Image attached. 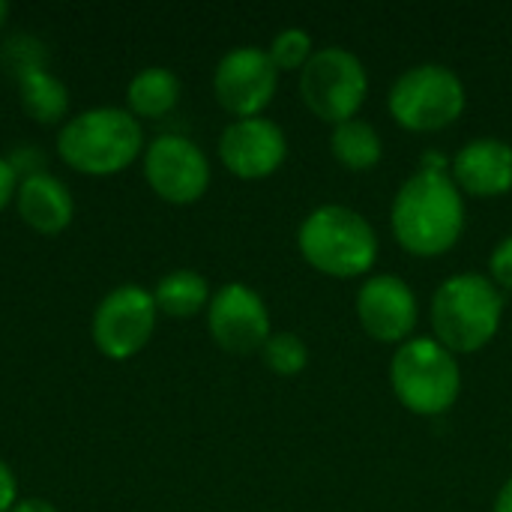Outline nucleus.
<instances>
[{"instance_id":"423d86ee","label":"nucleus","mask_w":512,"mask_h":512,"mask_svg":"<svg viewBox=\"0 0 512 512\" xmlns=\"http://www.w3.org/2000/svg\"><path fill=\"white\" fill-rule=\"evenodd\" d=\"M465 105V84L444 63H417L405 69L387 93L393 120L408 132L447 129L462 117Z\"/></svg>"},{"instance_id":"2eb2a0df","label":"nucleus","mask_w":512,"mask_h":512,"mask_svg":"<svg viewBox=\"0 0 512 512\" xmlns=\"http://www.w3.org/2000/svg\"><path fill=\"white\" fill-rule=\"evenodd\" d=\"M18 216L39 234H60L69 228L75 216V201L72 192L66 189L63 180H57L48 171H36L18 183L15 192Z\"/></svg>"},{"instance_id":"6ab92c4d","label":"nucleus","mask_w":512,"mask_h":512,"mask_svg":"<svg viewBox=\"0 0 512 512\" xmlns=\"http://www.w3.org/2000/svg\"><path fill=\"white\" fill-rule=\"evenodd\" d=\"M210 285L201 273L195 270H174L159 279L153 291V303L159 312L171 318H192L210 306Z\"/></svg>"},{"instance_id":"a211bd4d","label":"nucleus","mask_w":512,"mask_h":512,"mask_svg":"<svg viewBox=\"0 0 512 512\" xmlns=\"http://www.w3.org/2000/svg\"><path fill=\"white\" fill-rule=\"evenodd\" d=\"M330 150H333V159L342 168H348V171H372V168H378V162L384 156V141H381L378 129L369 120L354 117V120H345V123L333 126Z\"/></svg>"},{"instance_id":"f3484780","label":"nucleus","mask_w":512,"mask_h":512,"mask_svg":"<svg viewBox=\"0 0 512 512\" xmlns=\"http://www.w3.org/2000/svg\"><path fill=\"white\" fill-rule=\"evenodd\" d=\"M126 102L135 117H165L180 102V78L165 66H147L129 81Z\"/></svg>"},{"instance_id":"20e7f679","label":"nucleus","mask_w":512,"mask_h":512,"mask_svg":"<svg viewBox=\"0 0 512 512\" xmlns=\"http://www.w3.org/2000/svg\"><path fill=\"white\" fill-rule=\"evenodd\" d=\"M144 150V129L126 108H90L66 120L57 135L60 159L78 174L108 177L129 168Z\"/></svg>"},{"instance_id":"412c9836","label":"nucleus","mask_w":512,"mask_h":512,"mask_svg":"<svg viewBox=\"0 0 512 512\" xmlns=\"http://www.w3.org/2000/svg\"><path fill=\"white\" fill-rule=\"evenodd\" d=\"M315 51L318 48H315L312 36L303 27H285V30H279L273 36L270 48H267V54H270V60H273V66L279 72H303V66L312 60Z\"/></svg>"},{"instance_id":"b1692460","label":"nucleus","mask_w":512,"mask_h":512,"mask_svg":"<svg viewBox=\"0 0 512 512\" xmlns=\"http://www.w3.org/2000/svg\"><path fill=\"white\" fill-rule=\"evenodd\" d=\"M15 192H18V171L6 156H0V210L15 198Z\"/></svg>"},{"instance_id":"a878e982","label":"nucleus","mask_w":512,"mask_h":512,"mask_svg":"<svg viewBox=\"0 0 512 512\" xmlns=\"http://www.w3.org/2000/svg\"><path fill=\"white\" fill-rule=\"evenodd\" d=\"M492 512H512V477L501 486V492H498V498H495V507Z\"/></svg>"},{"instance_id":"39448f33","label":"nucleus","mask_w":512,"mask_h":512,"mask_svg":"<svg viewBox=\"0 0 512 512\" xmlns=\"http://www.w3.org/2000/svg\"><path fill=\"white\" fill-rule=\"evenodd\" d=\"M390 387L417 417H441L462 396V366L432 336H414L393 354Z\"/></svg>"},{"instance_id":"f03ea898","label":"nucleus","mask_w":512,"mask_h":512,"mask_svg":"<svg viewBox=\"0 0 512 512\" xmlns=\"http://www.w3.org/2000/svg\"><path fill=\"white\" fill-rule=\"evenodd\" d=\"M432 339L453 354L483 351L501 330L504 294L483 273H456L432 294Z\"/></svg>"},{"instance_id":"393cba45","label":"nucleus","mask_w":512,"mask_h":512,"mask_svg":"<svg viewBox=\"0 0 512 512\" xmlns=\"http://www.w3.org/2000/svg\"><path fill=\"white\" fill-rule=\"evenodd\" d=\"M9 512H57L48 501H42V498H27V501H18L15 507Z\"/></svg>"},{"instance_id":"4468645a","label":"nucleus","mask_w":512,"mask_h":512,"mask_svg":"<svg viewBox=\"0 0 512 512\" xmlns=\"http://www.w3.org/2000/svg\"><path fill=\"white\" fill-rule=\"evenodd\" d=\"M450 177L462 195L501 198L512 192V144L504 138H474L450 159Z\"/></svg>"},{"instance_id":"5701e85b","label":"nucleus","mask_w":512,"mask_h":512,"mask_svg":"<svg viewBox=\"0 0 512 512\" xmlns=\"http://www.w3.org/2000/svg\"><path fill=\"white\" fill-rule=\"evenodd\" d=\"M15 504H18V483L9 465L0 459V512H9Z\"/></svg>"},{"instance_id":"6e6552de","label":"nucleus","mask_w":512,"mask_h":512,"mask_svg":"<svg viewBox=\"0 0 512 512\" xmlns=\"http://www.w3.org/2000/svg\"><path fill=\"white\" fill-rule=\"evenodd\" d=\"M153 294L141 285H120L102 297L93 312V342L108 360L135 357L156 330Z\"/></svg>"},{"instance_id":"9b49d317","label":"nucleus","mask_w":512,"mask_h":512,"mask_svg":"<svg viewBox=\"0 0 512 512\" xmlns=\"http://www.w3.org/2000/svg\"><path fill=\"white\" fill-rule=\"evenodd\" d=\"M207 327L213 342L237 357L261 354L264 342L273 336L270 330V312L261 294L243 282L222 285L207 306Z\"/></svg>"},{"instance_id":"9d476101","label":"nucleus","mask_w":512,"mask_h":512,"mask_svg":"<svg viewBox=\"0 0 512 512\" xmlns=\"http://www.w3.org/2000/svg\"><path fill=\"white\" fill-rule=\"evenodd\" d=\"M144 177L168 204H195L210 186V162L186 135H159L144 150Z\"/></svg>"},{"instance_id":"1a4fd4ad","label":"nucleus","mask_w":512,"mask_h":512,"mask_svg":"<svg viewBox=\"0 0 512 512\" xmlns=\"http://www.w3.org/2000/svg\"><path fill=\"white\" fill-rule=\"evenodd\" d=\"M279 90V69L273 66L270 54L258 45H237L231 48L213 72V93L219 105L243 117H261V111L273 102Z\"/></svg>"},{"instance_id":"f257e3e1","label":"nucleus","mask_w":512,"mask_h":512,"mask_svg":"<svg viewBox=\"0 0 512 512\" xmlns=\"http://www.w3.org/2000/svg\"><path fill=\"white\" fill-rule=\"evenodd\" d=\"M465 219V195L450 174L438 171H414L390 207L399 246L417 258L447 255L465 234Z\"/></svg>"},{"instance_id":"4be33fe9","label":"nucleus","mask_w":512,"mask_h":512,"mask_svg":"<svg viewBox=\"0 0 512 512\" xmlns=\"http://www.w3.org/2000/svg\"><path fill=\"white\" fill-rule=\"evenodd\" d=\"M489 279H492L501 291H510L512 294V234H507V237L492 249V258H489Z\"/></svg>"},{"instance_id":"aec40b11","label":"nucleus","mask_w":512,"mask_h":512,"mask_svg":"<svg viewBox=\"0 0 512 512\" xmlns=\"http://www.w3.org/2000/svg\"><path fill=\"white\" fill-rule=\"evenodd\" d=\"M261 360L270 372L291 378L309 366V348L297 333H273L261 348Z\"/></svg>"},{"instance_id":"7ed1b4c3","label":"nucleus","mask_w":512,"mask_h":512,"mask_svg":"<svg viewBox=\"0 0 512 512\" xmlns=\"http://www.w3.org/2000/svg\"><path fill=\"white\" fill-rule=\"evenodd\" d=\"M297 249L312 270L333 279H357L378 261V234L354 207L321 204L300 222Z\"/></svg>"},{"instance_id":"bb28decb","label":"nucleus","mask_w":512,"mask_h":512,"mask_svg":"<svg viewBox=\"0 0 512 512\" xmlns=\"http://www.w3.org/2000/svg\"><path fill=\"white\" fill-rule=\"evenodd\" d=\"M6 18H9V3H6V0H0V27L6 24Z\"/></svg>"},{"instance_id":"0eeeda50","label":"nucleus","mask_w":512,"mask_h":512,"mask_svg":"<svg viewBox=\"0 0 512 512\" xmlns=\"http://www.w3.org/2000/svg\"><path fill=\"white\" fill-rule=\"evenodd\" d=\"M300 96L318 120L339 126L354 120L363 108L369 96V72L363 60L342 45L318 48L300 72Z\"/></svg>"},{"instance_id":"ddd939ff","label":"nucleus","mask_w":512,"mask_h":512,"mask_svg":"<svg viewBox=\"0 0 512 512\" xmlns=\"http://www.w3.org/2000/svg\"><path fill=\"white\" fill-rule=\"evenodd\" d=\"M288 156V138L270 117H243L225 126L219 138L222 165L240 180H264L282 168Z\"/></svg>"},{"instance_id":"dca6fc26","label":"nucleus","mask_w":512,"mask_h":512,"mask_svg":"<svg viewBox=\"0 0 512 512\" xmlns=\"http://www.w3.org/2000/svg\"><path fill=\"white\" fill-rule=\"evenodd\" d=\"M18 99H21L24 114L42 126L63 120L69 111L66 84L57 75H51L45 66H33L18 75Z\"/></svg>"},{"instance_id":"f8f14e48","label":"nucleus","mask_w":512,"mask_h":512,"mask_svg":"<svg viewBox=\"0 0 512 512\" xmlns=\"http://www.w3.org/2000/svg\"><path fill=\"white\" fill-rule=\"evenodd\" d=\"M360 327L384 345H405L414 339L417 318H420V303L414 288L393 273H378L369 276L354 300Z\"/></svg>"}]
</instances>
